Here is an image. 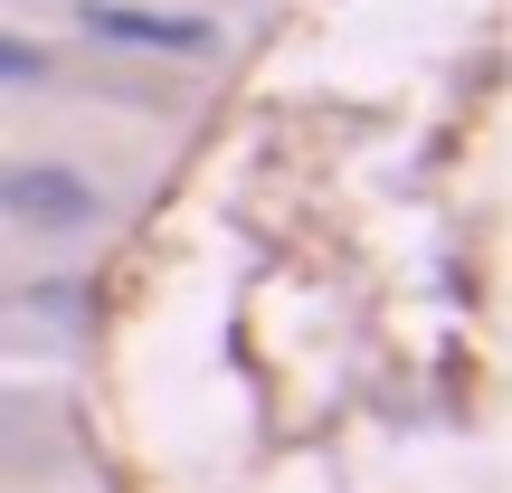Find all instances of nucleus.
<instances>
[{
    "label": "nucleus",
    "instance_id": "7ed1b4c3",
    "mask_svg": "<svg viewBox=\"0 0 512 493\" xmlns=\"http://www.w3.org/2000/svg\"><path fill=\"white\" fill-rule=\"evenodd\" d=\"M0 76H38V57L19 48V38H0Z\"/></svg>",
    "mask_w": 512,
    "mask_h": 493
},
{
    "label": "nucleus",
    "instance_id": "f03ea898",
    "mask_svg": "<svg viewBox=\"0 0 512 493\" xmlns=\"http://www.w3.org/2000/svg\"><path fill=\"white\" fill-rule=\"evenodd\" d=\"M86 29L114 38V48H162V57H200L209 38H219L209 19H181V10H124V0H95Z\"/></svg>",
    "mask_w": 512,
    "mask_h": 493
},
{
    "label": "nucleus",
    "instance_id": "f257e3e1",
    "mask_svg": "<svg viewBox=\"0 0 512 493\" xmlns=\"http://www.w3.org/2000/svg\"><path fill=\"white\" fill-rule=\"evenodd\" d=\"M0 209L29 219V228H86V219H95V190L76 181V171L29 162V171H0Z\"/></svg>",
    "mask_w": 512,
    "mask_h": 493
}]
</instances>
